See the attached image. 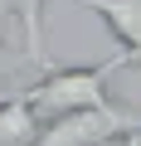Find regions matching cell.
Instances as JSON below:
<instances>
[{
	"mask_svg": "<svg viewBox=\"0 0 141 146\" xmlns=\"http://www.w3.org/2000/svg\"><path fill=\"white\" fill-rule=\"evenodd\" d=\"M10 0H0V73H5V58H10Z\"/></svg>",
	"mask_w": 141,
	"mask_h": 146,
	"instance_id": "6",
	"label": "cell"
},
{
	"mask_svg": "<svg viewBox=\"0 0 141 146\" xmlns=\"http://www.w3.org/2000/svg\"><path fill=\"white\" fill-rule=\"evenodd\" d=\"M136 141H141V127H136Z\"/></svg>",
	"mask_w": 141,
	"mask_h": 146,
	"instance_id": "7",
	"label": "cell"
},
{
	"mask_svg": "<svg viewBox=\"0 0 141 146\" xmlns=\"http://www.w3.org/2000/svg\"><path fill=\"white\" fill-rule=\"evenodd\" d=\"M34 131H39V112L29 107L24 93L0 98V146H24Z\"/></svg>",
	"mask_w": 141,
	"mask_h": 146,
	"instance_id": "4",
	"label": "cell"
},
{
	"mask_svg": "<svg viewBox=\"0 0 141 146\" xmlns=\"http://www.w3.org/2000/svg\"><path fill=\"white\" fill-rule=\"evenodd\" d=\"M136 127H141L136 112L112 107V102H97V107H78V112H63V117L39 122V131H34L24 146H102L107 136L136 131Z\"/></svg>",
	"mask_w": 141,
	"mask_h": 146,
	"instance_id": "2",
	"label": "cell"
},
{
	"mask_svg": "<svg viewBox=\"0 0 141 146\" xmlns=\"http://www.w3.org/2000/svg\"><path fill=\"white\" fill-rule=\"evenodd\" d=\"M10 10L20 15V34H24V58L34 68L49 63L44 54V0H10Z\"/></svg>",
	"mask_w": 141,
	"mask_h": 146,
	"instance_id": "5",
	"label": "cell"
},
{
	"mask_svg": "<svg viewBox=\"0 0 141 146\" xmlns=\"http://www.w3.org/2000/svg\"><path fill=\"white\" fill-rule=\"evenodd\" d=\"M122 63H131V58L117 54V58L93 63V68H88V63H78V68H54V63H44V78L29 83L24 98H29V107L39 112V122L63 117V112H78V107H97V102H107V78H112Z\"/></svg>",
	"mask_w": 141,
	"mask_h": 146,
	"instance_id": "1",
	"label": "cell"
},
{
	"mask_svg": "<svg viewBox=\"0 0 141 146\" xmlns=\"http://www.w3.org/2000/svg\"><path fill=\"white\" fill-rule=\"evenodd\" d=\"M73 5L93 10L112 29V39L122 44V54L131 63H141V0H73Z\"/></svg>",
	"mask_w": 141,
	"mask_h": 146,
	"instance_id": "3",
	"label": "cell"
}]
</instances>
